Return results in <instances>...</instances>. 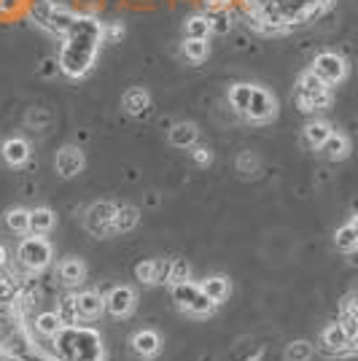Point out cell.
<instances>
[{"instance_id": "cell-15", "label": "cell", "mask_w": 358, "mask_h": 361, "mask_svg": "<svg viewBox=\"0 0 358 361\" xmlns=\"http://www.w3.org/2000/svg\"><path fill=\"white\" fill-rule=\"evenodd\" d=\"M75 302H78V318H81V324L84 321H97V318L103 316L105 300L97 291H81V294H75Z\"/></svg>"}, {"instance_id": "cell-6", "label": "cell", "mask_w": 358, "mask_h": 361, "mask_svg": "<svg viewBox=\"0 0 358 361\" xmlns=\"http://www.w3.org/2000/svg\"><path fill=\"white\" fill-rule=\"evenodd\" d=\"M51 243L46 240V235H30L19 243L16 259L27 272H44L51 264Z\"/></svg>"}, {"instance_id": "cell-18", "label": "cell", "mask_w": 358, "mask_h": 361, "mask_svg": "<svg viewBox=\"0 0 358 361\" xmlns=\"http://www.w3.org/2000/svg\"><path fill=\"white\" fill-rule=\"evenodd\" d=\"M3 159H6V165L22 167L30 159V143L25 137H8L3 143Z\"/></svg>"}, {"instance_id": "cell-25", "label": "cell", "mask_w": 358, "mask_h": 361, "mask_svg": "<svg viewBox=\"0 0 358 361\" xmlns=\"http://www.w3.org/2000/svg\"><path fill=\"white\" fill-rule=\"evenodd\" d=\"M210 54V44L208 41H199V38H183V44H180V57L186 62H192V65H199V62H205Z\"/></svg>"}, {"instance_id": "cell-41", "label": "cell", "mask_w": 358, "mask_h": 361, "mask_svg": "<svg viewBox=\"0 0 358 361\" xmlns=\"http://www.w3.org/2000/svg\"><path fill=\"white\" fill-rule=\"evenodd\" d=\"M54 71H60V62H44V75H54Z\"/></svg>"}, {"instance_id": "cell-34", "label": "cell", "mask_w": 358, "mask_h": 361, "mask_svg": "<svg viewBox=\"0 0 358 361\" xmlns=\"http://www.w3.org/2000/svg\"><path fill=\"white\" fill-rule=\"evenodd\" d=\"M313 359V345L307 340H294L285 348V361H310Z\"/></svg>"}, {"instance_id": "cell-19", "label": "cell", "mask_w": 358, "mask_h": 361, "mask_svg": "<svg viewBox=\"0 0 358 361\" xmlns=\"http://www.w3.org/2000/svg\"><path fill=\"white\" fill-rule=\"evenodd\" d=\"M57 278H60L65 286H78L84 278H87V264L81 262V259H65L60 267H57Z\"/></svg>"}, {"instance_id": "cell-11", "label": "cell", "mask_w": 358, "mask_h": 361, "mask_svg": "<svg viewBox=\"0 0 358 361\" xmlns=\"http://www.w3.org/2000/svg\"><path fill=\"white\" fill-rule=\"evenodd\" d=\"M170 264L173 259H143L135 264V278L146 286H159V283H167L170 278Z\"/></svg>"}, {"instance_id": "cell-20", "label": "cell", "mask_w": 358, "mask_h": 361, "mask_svg": "<svg viewBox=\"0 0 358 361\" xmlns=\"http://www.w3.org/2000/svg\"><path fill=\"white\" fill-rule=\"evenodd\" d=\"M318 151H321L326 159H331V162H342V159L350 157V140H347L342 133H331V137H328Z\"/></svg>"}, {"instance_id": "cell-39", "label": "cell", "mask_w": 358, "mask_h": 361, "mask_svg": "<svg viewBox=\"0 0 358 361\" xmlns=\"http://www.w3.org/2000/svg\"><path fill=\"white\" fill-rule=\"evenodd\" d=\"M237 167H240V173H256V170H259V159H256L251 151H242L237 159Z\"/></svg>"}, {"instance_id": "cell-8", "label": "cell", "mask_w": 358, "mask_h": 361, "mask_svg": "<svg viewBox=\"0 0 358 361\" xmlns=\"http://www.w3.org/2000/svg\"><path fill=\"white\" fill-rule=\"evenodd\" d=\"M310 71L321 81H326L328 87H337V84H342L345 78H347V62L337 51H321L313 60V65H310Z\"/></svg>"}, {"instance_id": "cell-37", "label": "cell", "mask_w": 358, "mask_h": 361, "mask_svg": "<svg viewBox=\"0 0 358 361\" xmlns=\"http://www.w3.org/2000/svg\"><path fill=\"white\" fill-rule=\"evenodd\" d=\"M192 162H195L197 167H208L210 162H213V151H210L208 146L195 143V146H192Z\"/></svg>"}, {"instance_id": "cell-32", "label": "cell", "mask_w": 358, "mask_h": 361, "mask_svg": "<svg viewBox=\"0 0 358 361\" xmlns=\"http://www.w3.org/2000/svg\"><path fill=\"white\" fill-rule=\"evenodd\" d=\"M57 313H60L62 324L65 326H78L81 318H78V302H75V294H65L57 305Z\"/></svg>"}, {"instance_id": "cell-38", "label": "cell", "mask_w": 358, "mask_h": 361, "mask_svg": "<svg viewBox=\"0 0 358 361\" xmlns=\"http://www.w3.org/2000/svg\"><path fill=\"white\" fill-rule=\"evenodd\" d=\"M340 313L342 316H358V291L345 294L342 302H340Z\"/></svg>"}, {"instance_id": "cell-10", "label": "cell", "mask_w": 358, "mask_h": 361, "mask_svg": "<svg viewBox=\"0 0 358 361\" xmlns=\"http://www.w3.org/2000/svg\"><path fill=\"white\" fill-rule=\"evenodd\" d=\"M137 305V294L132 286H113L105 297V310L113 318H130Z\"/></svg>"}, {"instance_id": "cell-28", "label": "cell", "mask_w": 358, "mask_h": 361, "mask_svg": "<svg viewBox=\"0 0 358 361\" xmlns=\"http://www.w3.org/2000/svg\"><path fill=\"white\" fill-rule=\"evenodd\" d=\"M208 22H210V32L213 35H229L235 22H232V14L226 8H208Z\"/></svg>"}, {"instance_id": "cell-40", "label": "cell", "mask_w": 358, "mask_h": 361, "mask_svg": "<svg viewBox=\"0 0 358 361\" xmlns=\"http://www.w3.org/2000/svg\"><path fill=\"white\" fill-rule=\"evenodd\" d=\"M22 8V0H0V16H11Z\"/></svg>"}, {"instance_id": "cell-9", "label": "cell", "mask_w": 358, "mask_h": 361, "mask_svg": "<svg viewBox=\"0 0 358 361\" xmlns=\"http://www.w3.org/2000/svg\"><path fill=\"white\" fill-rule=\"evenodd\" d=\"M242 116L251 121V124H267V121H272L278 116V100H275L264 87H254L248 111H245Z\"/></svg>"}, {"instance_id": "cell-4", "label": "cell", "mask_w": 358, "mask_h": 361, "mask_svg": "<svg viewBox=\"0 0 358 361\" xmlns=\"http://www.w3.org/2000/svg\"><path fill=\"white\" fill-rule=\"evenodd\" d=\"M294 100L302 114H315V111H323L331 106V87L326 81H321L313 71H304L297 78V92H294Z\"/></svg>"}, {"instance_id": "cell-1", "label": "cell", "mask_w": 358, "mask_h": 361, "mask_svg": "<svg viewBox=\"0 0 358 361\" xmlns=\"http://www.w3.org/2000/svg\"><path fill=\"white\" fill-rule=\"evenodd\" d=\"M334 0H245L251 27L267 35L288 32L313 22Z\"/></svg>"}, {"instance_id": "cell-7", "label": "cell", "mask_w": 358, "mask_h": 361, "mask_svg": "<svg viewBox=\"0 0 358 361\" xmlns=\"http://www.w3.org/2000/svg\"><path fill=\"white\" fill-rule=\"evenodd\" d=\"M116 211H119V205H113V202H108V200L94 202L90 211H87V219H84L87 232L94 235V238L116 235V232H113V219H116Z\"/></svg>"}, {"instance_id": "cell-13", "label": "cell", "mask_w": 358, "mask_h": 361, "mask_svg": "<svg viewBox=\"0 0 358 361\" xmlns=\"http://www.w3.org/2000/svg\"><path fill=\"white\" fill-rule=\"evenodd\" d=\"M321 340H323V353H328V356H347V353H353V345H350V340H347V334H345L340 321L328 324Z\"/></svg>"}, {"instance_id": "cell-27", "label": "cell", "mask_w": 358, "mask_h": 361, "mask_svg": "<svg viewBox=\"0 0 358 361\" xmlns=\"http://www.w3.org/2000/svg\"><path fill=\"white\" fill-rule=\"evenodd\" d=\"M137 224H140V211L135 205H119L116 219H113V232L124 235V232H132Z\"/></svg>"}, {"instance_id": "cell-43", "label": "cell", "mask_w": 358, "mask_h": 361, "mask_svg": "<svg viewBox=\"0 0 358 361\" xmlns=\"http://www.w3.org/2000/svg\"><path fill=\"white\" fill-rule=\"evenodd\" d=\"M8 264V251H6V245H0V270Z\"/></svg>"}, {"instance_id": "cell-30", "label": "cell", "mask_w": 358, "mask_h": 361, "mask_svg": "<svg viewBox=\"0 0 358 361\" xmlns=\"http://www.w3.org/2000/svg\"><path fill=\"white\" fill-rule=\"evenodd\" d=\"M183 32L186 38H199V41H208L210 38V22L205 14H192L183 22Z\"/></svg>"}, {"instance_id": "cell-22", "label": "cell", "mask_w": 358, "mask_h": 361, "mask_svg": "<svg viewBox=\"0 0 358 361\" xmlns=\"http://www.w3.org/2000/svg\"><path fill=\"white\" fill-rule=\"evenodd\" d=\"M62 318L57 310H46V313H38L35 316V321H32V329L38 331L41 337H49V340H54L57 334L62 331Z\"/></svg>"}, {"instance_id": "cell-45", "label": "cell", "mask_w": 358, "mask_h": 361, "mask_svg": "<svg viewBox=\"0 0 358 361\" xmlns=\"http://www.w3.org/2000/svg\"><path fill=\"white\" fill-rule=\"evenodd\" d=\"M27 361H62V359H44V356H30Z\"/></svg>"}, {"instance_id": "cell-26", "label": "cell", "mask_w": 358, "mask_h": 361, "mask_svg": "<svg viewBox=\"0 0 358 361\" xmlns=\"http://www.w3.org/2000/svg\"><path fill=\"white\" fill-rule=\"evenodd\" d=\"M57 224V216L51 208H35L30 211V235H49Z\"/></svg>"}, {"instance_id": "cell-44", "label": "cell", "mask_w": 358, "mask_h": 361, "mask_svg": "<svg viewBox=\"0 0 358 361\" xmlns=\"http://www.w3.org/2000/svg\"><path fill=\"white\" fill-rule=\"evenodd\" d=\"M347 262H350L353 267H358V248H356V251H350V254H347Z\"/></svg>"}, {"instance_id": "cell-17", "label": "cell", "mask_w": 358, "mask_h": 361, "mask_svg": "<svg viewBox=\"0 0 358 361\" xmlns=\"http://www.w3.org/2000/svg\"><path fill=\"white\" fill-rule=\"evenodd\" d=\"M132 350L140 356V359H154V356L162 350V337L151 329L137 331V334L132 337Z\"/></svg>"}, {"instance_id": "cell-21", "label": "cell", "mask_w": 358, "mask_h": 361, "mask_svg": "<svg viewBox=\"0 0 358 361\" xmlns=\"http://www.w3.org/2000/svg\"><path fill=\"white\" fill-rule=\"evenodd\" d=\"M199 286H202V291H205L216 305L226 302L229 300V294H232V283H229L226 275H210V278H205Z\"/></svg>"}, {"instance_id": "cell-2", "label": "cell", "mask_w": 358, "mask_h": 361, "mask_svg": "<svg viewBox=\"0 0 358 361\" xmlns=\"http://www.w3.org/2000/svg\"><path fill=\"white\" fill-rule=\"evenodd\" d=\"M103 46V22H97L94 16L78 14L73 27L65 32L60 49V73L68 78H84L94 68L97 51Z\"/></svg>"}, {"instance_id": "cell-5", "label": "cell", "mask_w": 358, "mask_h": 361, "mask_svg": "<svg viewBox=\"0 0 358 361\" xmlns=\"http://www.w3.org/2000/svg\"><path fill=\"white\" fill-rule=\"evenodd\" d=\"M173 300L178 302V307H183L186 313H192V316H197V318L213 316L216 307H218V305L202 291V286H199V283H192V281L175 283V286H173Z\"/></svg>"}, {"instance_id": "cell-16", "label": "cell", "mask_w": 358, "mask_h": 361, "mask_svg": "<svg viewBox=\"0 0 358 361\" xmlns=\"http://www.w3.org/2000/svg\"><path fill=\"white\" fill-rule=\"evenodd\" d=\"M57 6L54 0H32L30 6V19L41 27L44 32L54 35V14H57Z\"/></svg>"}, {"instance_id": "cell-29", "label": "cell", "mask_w": 358, "mask_h": 361, "mask_svg": "<svg viewBox=\"0 0 358 361\" xmlns=\"http://www.w3.org/2000/svg\"><path fill=\"white\" fill-rule=\"evenodd\" d=\"M251 94H254V84H232L226 97H229V106L235 108L237 114H245L248 103H251Z\"/></svg>"}, {"instance_id": "cell-23", "label": "cell", "mask_w": 358, "mask_h": 361, "mask_svg": "<svg viewBox=\"0 0 358 361\" xmlns=\"http://www.w3.org/2000/svg\"><path fill=\"white\" fill-rule=\"evenodd\" d=\"M197 137H199V133H197V127L192 121H178V124L170 127V143L175 149H192L197 143Z\"/></svg>"}, {"instance_id": "cell-24", "label": "cell", "mask_w": 358, "mask_h": 361, "mask_svg": "<svg viewBox=\"0 0 358 361\" xmlns=\"http://www.w3.org/2000/svg\"><path fill=\"white\" fill-rule=\"evenodd\" d=\"M334 133V127L323 119H313L307 127H304V143L310 146V149H321L323 143H326L328 137Z\"/></svg>"}, {"instance_id": "cell-33", "label": "cell", "mask_w": 358, "mask_h": 361, "mask_svg": "<svg viewBox=\"0 0 358 361\" xmlns=\"http://www.w3.org/2000/svg\"><path fill=\"white\" fill-rule=\"evenodd\" d=\"M334 245H337L342 254L356 251V248H358V232L350 224L340 226V229H337V235H334Z\"/></svg>"}, {"instance_id": "cell-12", "label": "cell", "mask_w": 358, "mask_h": 361, "mask_svg": "<svg viewBox=\"0 0 358 361\" xmlns=\"http://www.w3.org/2000/svg\"><path fill=\"white\" fill-rule=\"evenodd\" d=\"M84 165H87V159H84V151L78 146H62L54 157V167H57L60 178H75L84 170Z\"/></svg>"}, {"instance_id": "cell-46", "label": "cell", "mask_w": 358, "mask_h": 361, "mask_svg": "<svg viewBox=\"0 0 358 361\" xmlns=\"http://www.w3.org/2000/svg\"><path fill=\"white\" fill-rule=\"evenodd\" d=\"M350 226H353V229H356V232H358V213H356V216H353V221H350Z\"/></svg>"}, {"instance_id": "cell-35", "label": "cell", "mask_w": 358, "mask_h": 361, "mask_svg": "<svg viewBox=\"0 0 358 361\" xmlns=\"http://www.w3.org/2000/svg\"><path fill=\"white\" fill-rule=\"evenodd\" d=\"M186 281H192V267H189V262H186V259H173L167 283L175 286V283H186Z\"/></svg>"}, {"instance_id": "cell-36", "label": "cell", "mask_w": 358, "mask_h": 361, "mask_svg": "<svg viewBox=\"0 0 358 361\" xmlns=\"http://www.w3.org/2000/svg\"><path fill=\"white\" fill-rule=\"evenodd\" d=\"M124 35H127V30L121 22H105L103 25V44H119Z\"/></svg>"}, {"instance_id": "cell-3", "label": "cell", "mask_w": 358, "mask_h": 361, "mask_svg": "<svg viewBox=\"0 0 358 361\" xmlns=\"http://www.w3.org/2000/svg\"><path fill=\"white\" fill-rule=\"evenodd\" d=\"M51 345L62 361H105L103 337L90 326H62Z\"/></svg>"}, {"instance_id": "cell-14", "label": "cell", "mask_w": 358, "mask_h": 361, "mask_svg": "<svg viewBox=\"0 0 358 361\" xmlns=\"http://www.w3.org/2000/svg\"><path fill=\"white\" fill-rule=\"evenodd\" d=\"M121 106H124V111H127L130 116H135V119H143V116L151 111V94L143 90V87H132V90L124 92Z\"/></svg>"}, {"instance_id": "cell-31", "label": "cell", "mask_w": 358, "mask_h": 361, "mask_svg": "<svg viewBox=\"0 0 358 361\" xmlns=\"http://www.w3.org/2000/svg\"><path fill=\"white\" fill-rule=\"evenodd\" d=\"M6 226H8V232H14V235H30V211H25V208H11V211L6 213Z\"/></svg>"}, {"instance_id": "cell-42", "label": "cell", "mask_w": 358, "mask_h": 361, "mask_svg": "<svg viewBox=\"0 0 358 361\" xmlns=\"http://www.w3.org/2000/svg\"><path fill=\"white\" fill-rule=\"evenodd\" d=\"M208 8H226L229 6V0H202Z\"/></svg>"}]
</instances>
